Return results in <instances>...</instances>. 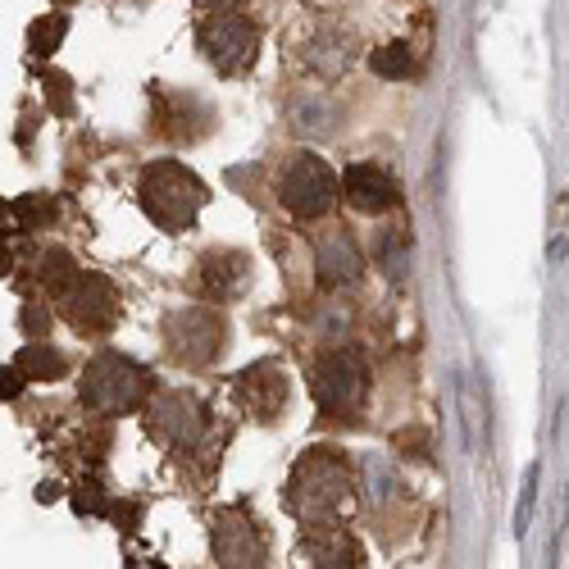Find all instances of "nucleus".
Listing matches in <instances>:
<instances>
[{
  "mask_svg": "<svg viewBox=\"0 0 569 569\" xmlns=\"http://www.w3.org/2000/svg\"><path fill=\"white\" fill-rule=\"evenodd\" d=\"M351 497H356L351 465L333 447H315L310 456H301L288 479V510L306 519V525H338L351 510Z\"/></svg>",
  "mask_w": 569,
  "mask_h": 569,
  "instance_id": "1",
  "label": "nucleus"
},
{
  "mask_svg": "<svg viewBox=\"0 0 569 569\" xmlns=\"http://www.w3.org/2000/svg\"><path fill=\"white\" fill-rule=\"evenodd\" d=\"M137 197H141V210H147L164 232H182V228H192L197 214L206 210L210 192H206V182L178 164V160H156L141 169V182H137Z\"/></svg>",
  "mask_w": 569,
  "mask_h": 569,
  "instance_id": "2",
  "label": "nucleus"
},
{
  "mask_svg": "<svg viewBox=\"0 0 569 569\" xmlns=\"http://www.w3.org/2000/svg\"><path fill=\"white\" fill-rule=\"evenodd\" d=\"M151 388H156V378L137 360L114 356V351L97 356L82 369V406L97 415H128L151 397Z\"/></svg>",
  "mask_w": 569,
  "mask_h": 569,
  "instance_id": "3",
  "label": "nucleus"
},
{
  "mask_svg": "<svg viewBox=\"0 0 569 569\" xmlns=\"http://www.w3.org/2000/svg\"><path fill=\"white\" fill-rule=\"evenodd\" d=\"M228 342V328L210 306H178L164 315V347L178 365L201 369L210 365Z\"/></svg>",
  "mask_w": 569,
  "mask_h": 569,
  "instance_id": "4",
  "label": "nucleus"
},
{
  "mask_svg": "<svg viewBox=\"0 0 569 569\" xmlns=\"http://www.w3.org/2000/svg\"><path fill=\"white\" fill-rule=\"evenodd\" d=\"M310 388H315V401L328 419H351L365 397H369V378H365V360L356 347H342V351H328L319 365H315V378H310Z\"/></svg>",
  "mask_w": 569,
  "mask_h": 569,
  "instance_id": "5",
  "label": "nucleus"
},
{
  "mask_svg": "<svg viewBox=\"0 0 569 569\" xmlns=\"http://www.w3.org/2000/svg\"><path fill=\"white\" fill-rule=\"evenodd\" d=\"M278 197L297 219H319V214H328V206L338 201V173L328 169L319 156L297 151L288 160V169H282V178H278Z\"/></svg>",
  "mask_w": 569,
  "mask_h": 569,
  "instance_id": "6",
  "label": "nucleus"
},
{
  "mask_svg": "<svg viewBox=\"0 0 569 569\" xmlns=\"http://www.w3.org/2000/svg\"><path fill=\"white\" fill-rule=\"evenodd\" d=\"M206 429H210V410H206L201 397H192V392H160L151 401V433L169 451H178V456L201 451Z\"/></svg>",
  "mask_w": 569,
  "mask_h": 569,
  "instance_id": "7",
  "label": "nucleus"
},
{
  "mask_svg": "<svg viewBox=\"0 0 569 569\" xmlns=\"http://www.w3.org/2000/svg\"><path fill=\"white\" fill-rule=\"evenodd\" d=\"M56 301L78 333H110L119 323V310H123L119 288L106 273H78Z\"/></svg>",
  "mask_w": 569,
  "mask_h": 569,
  "instance_id": "8",
  "label": "nucleus"
},
{
  "mask_svg": "<svg viewBox=\"0 0 569 569\" xmlns=\"http://www.w3.org/2000/svg\"><path fill=\"white\" fill-rule=\"evenodd\" d=\"M197 41H201L206 60H210L219 73H242V69H251V60H256L260 28H256L251 19H242V14H228V10H223V14H210V19L201 23Z\"/></svg>",
  "mask_w": 569,
  "mask_h": 569,
  "instance_id": "9",
  "label": "nucleus"
},
{
  "mask_svg": "<svg viewBox=\"0 0 569 569\" xmlns=\"http://www.w3.org/2000/svg\"><path fill=\"white\" fill-rule=\"evenodd\" d=\"M210 542H214V560H219V565H232V569L264 565V533H260L256 519L247 515V506L214 510Z\"/></svg>",
  "mask_w": 569,
  "mask_h": 569,
  "instance_id": "10",
  "label": "nucleus"
},
{
  "mask_svg": "<svg viewBox=\"0 0 569 569\" xmlns=\"http://www.w3.org/2000/svg\"><path fill=\"white\" fill-rule=\"evenodd\" d=\"M151 114H156V132H164L173 141H197L214 123V110L201 97L173 91V87H151Z\"/></svg>",
  "mask_w": 569,
  "mask_h": 569,
  "instance_id": "11",
  "label": "nucleus"
},
{
  "mask_svg": "<svg viewBox=\"0 0 569 569\" xmlns=\"http://www.w3.org/2000/svg\"><path fill=\"white\" fill-rule=\"evenodd\" d=\"M232 397H237V406H242L251 419H278L282 410H288V378H282V369L278 365H251V369H242L237 373V383H232Z\"/></svg>",
  "mask_w": 569,
  "mask_h": 569,
  "instance_id": "12",
  "label": "nucleus"
},
{
  "mask_svg": "<svg viewBox=\"0 0 569 569\" xmlns=\"http://www.w3.org/2000/svg\"><path fill=\"white\" fill-rule=\"evenodd\" d=\"M315 269H319V288L328 292H338V288H351V282H360L365 273V256L356 247V237L351 232H328L319 237V247H315Z\"/></svg>",
  "mask_w": 569,
  "mask_h": 569,
  "instance_id": "13",
  "label": "nucleus"
},
{
  "mask_svg": "<svg viewBox=\"0 0 569 569\" xmlns=\"http://www.w3.org/2000/svg\"><path fill=\"white\" fill-rule=\"evenodd\" d=\"M197 282L210 301H237L251 288V260L242 251H206L197 264Z\"/></svg>",
  "mask_w": 569,
  "mask_h": 569,
  "instance_id": "14",
  "label": "nucleus"
},
{
  "mask_svg": "<svg viewBox=\"0 0 569 569\" xmlns=\"http://www.w3.org/2000/svg\"><path fill=\"white\" fill-rule=\"evenodd\" d=\"M342 197H347V206H356L365 214H383V210H392L401 201V187L392 182L388 169H378V164L365 160V164H351L342 173Z\"/></svg>",
  "mask_w": 569,
  "mask_h": 569,
  "instance_id": "15",
  "label": "nucleus"
},
{
  "mask_svg": "<svg viewBox=\"0 0 569 569\" xmlns=\"http://www.w3.org/2000/svg\"><path fill=\"white\" fill-rule=\"evenodd\" d=\"M301 551L310 565H360L365 560L360 542L338 525H310V533L301 538Z\"/></svg>",
  "mask_w": 569,
  "mask_h": 569,
  "instance_id": "16",
  "label": "nucleus"
},
{
  "mask_svg": "<svg viewBox=\"0 0 569 569\" xmlns=\"http://www.w3.org/2000/svg\"><path fill=\"white\" fill-rule=\"evenodd\" d=\"M306 69H315L319 78H338L351 64V41L338 32H319L315 41H306Z\"/></svg>",
  "mask_w": 569,
  "mask_h": 569,
  "instance_id": "17",
  "label": "nucleus"
},
{
  "mask_svg": "<svg viewBox=\"0 0 569 569\" xmlns=\"http://www.w3.org/2000/svg\"><path fill=\"white\" fill-rule=\"evenodd\" d=\"M28 378H41V383H56V378H64L69 373V365H64V356L56 351V347H46V342H28L23 351H19V360H14Z\"/></svg>",
  "mask_w": 569,
  "mask_h": 569,
  "instance_id": "18",
  "label": "nucleus"
},
{
  "mask_svg": "<svg viewBox=\"0 0 569 569\" xmlns=\"http://www.w3.org/2000/svg\"><path fill=\"white\" fill-rule=\"evenodd\" d=\"M78 273H82V269L73 264V256H69V251H46V256H37V273H32V278H37L51 297H60Z\"/></svg>",
  "mask_w": 569,
  "mask_h": 569,
  "instance_id": "19",
  "label": "nucleus"
},
{
  "mask_svg": "<svg viewBox=\"0 0 569 569\" xmlns=\"http://www.w3.org/2000/svg\"><path fill=\"white\" fill-rule=\"evenodd\" d=\"M10 219H14L19 232H37V228H46V223L56 219V197L28 192V197H19V201L10 206Z\"/></svg>",
  "mask_w": 569,
  "mask_h": 569,
  "instance_id": "20",
  "label": "nucleus"
},
{
  "mask_svg": "<svg viewBox=\"0 0 569 569\" xmlns=\"http://www.w3.org/2000/svg\"><path fill=\"white\" fill-rule=\"evenodd\" d=\"M64 32H69V19H64V14H46V19H37V23L28 28V51H32L37 60L56 56V51H60V41H64Z\"/></svg>",
  "mask_w": 569,
  "mask_h": 569,
  "instance_id": "21",
  "label": "nucleus"
},
{
  "mask_svg": "<svg viewBox=\"0 0 569 569\" xmlns=\"http://www.w3.org/2000/svg\"><path fill=\"white\" fill-rule=\"evenodd\" d=\"M373 73L378 78H415V51L410 46H383V51H373Z\"/></svg>",
  "mask_w": 569,
  "mask_h": 569,
  "instance_id": "22",
  "label": "nucleus"
},
{
  "mask_svg": "<svg viewBox=\"0 0 569 569\" xmlns=\"http://www.w3.org/2000/svg\"><path fill=\"white\" fill-rule=\"evenodd\" d=\"M292 119L301 132H328V123H333V106L319 101V97H301L292 106Z\"/></svg>",
  "mask_w": 569,
  "mask_h": 569,
  "instance_id": "23",
  "label": "nucleus"
},
{
  "mask_svg": "<svg viewBox=\"0 0 569 569\" xmlns=\"http://www.w3.org/2000/svg\"><path fill=\"white\" fill-rule=\"evenodd\" d=\"M378 260H383V269L392 278H406V269H410V242L401 237V228H392L383 242H378Z\"/></svg>",
  "mask_w": 569,
  "mask_h": 569,
  "instance_id": "24",
  "label": "nucleus"
},
{
  "mask_svg": "<svg viewBox=\"0 0 569 569\" xmlns=\"http://www.w3.org/2000/svg\"><path fill=\"white\" fill-rule=\"evenodd\" d=\"M73 506H78V515H114V506H110V497H106V488H101L97 479L78 483V492H73Z\"/></svg>",
  "mask_w": 569,
  "mask_h": 569,
  "instance_id": "25",
  "label": "nucleus"
},
{
  "mask_svg": "<svg viewBox=\"0 0 569 569\" xmlns=\"http://www.w3.org/2000/svg\"><path fill=\"white\" fill-rule=\"evenodd\" d=\"M46 101H51L56 114H73V82L64 73H46Z\"/></svg>",
  "mask_w": 569,
  "mask_h": 569,
  "instance_id": "26",
  "label": "nucleus"
},
{
  "mask_svg": "<svg viewBox=\"0 0 569 569\" xmlns=\"http://www.w3.org/2000/svg\"><path fill=\"white\" fill-rule=\"evenodd\" d=\"M19 323H23L28 338H46V333H51V310H46L41 301H28L23 315H19Z\"/></svg>",
  "mask_w": 569,
  "mask_h": 569,
  "instance_id": "27",
  "label": "nucleus"
},
{
  "mask_svg": "<svg viewBox=\"0 0 569 569\" xmlns=\"http://www.w3.org/2000/svg\"><path fill=\"white\" fill-rule=\"evenodd\" d=\"M0 378H6V383H0V397H6V401H14V397L23 392V378H28V373H23L19 365H14V369L6 365V373H0Z\"/></svg>",
  "mask_w": 569,
  "mask_h": 569,
  "instance_id": "28",
  "label": "nucleus"
},
{
  "mask_svg": "<svg viewBox=\"0 0 569 569\" xmlns=\"http://www.w3.org/2000/svg\"><path fill=\"white\" fill-rule=\"evenodd\" d=\"M37 501H56V483H41L37 488Z\"/></svg>",
  "mask_w": 569,
  "mask_h": 569,
  "instance_id": "29",
  "label": "nucleus"
},
{
  "mask_svg": "<svg viewBox=\"0 0 569 569\" xmlns=\"http://www.w3.org/2000/svg\"><path fill=\"white\" fill-rule=\"evenodd\" d=\"M210 6H223L228 10V6H237V0H210Z\"/></svg>",
  "mask_w": 569,
  "mask_h": 569,
  "instance_id": "30",
  "label": "nucleus"
},
{
  "mask_svg": "<svg viewBox=\"0 0 569 569\" xmlns=\"http://www.w3.org/2000/svg\"><path fill=\"white\" fill-rule=\"evenodd\" d=\"M56 6H69V0H56Z\"/></svg>",
  "mask_w": 569,
  "mask_h": 569,
  "instance_id": "31",
  "label": "nucleus"
}]
</instances>
